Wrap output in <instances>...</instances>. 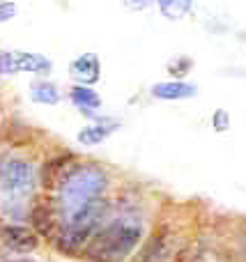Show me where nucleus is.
<instances>
[{
    "instance_id": "15",
    "label": "nucleus",
    "mask_w": 246,
    "mask_h": 262,
    "mask_svg": "<svg viewBox=\"0 0 246 262\" xmlns=\"http://www.w3.org/2000/svg\"><path fill=\"white\" fill-rule=\"evenodd\" d=\"M156 3H159L161 16L170 21H180L193 9V0H156Z\"/></svg>"
},
{
    "instance_id": "1",
    "label": "nucleus",
    "mask_w": 246,
    "mask_h": 262,
    "mask_svg": "<svg viewBox=\"0 0 246 262\" xmlns=\"http://www.w3.org/2000/svg\"><path fill=\"white\" fill-rule=\"evenodd\" d=\"M143 237V228L133 221H113L99 226L87 239L85 253L92 262H124Z\"/></svg>"
},
{
    "instance_id": "17",
    "label": "nucleus",
    "mask_w": 246,
    "mask_h": 262,
    "mask_svg": "<svg viewBox=\"0 0 246 262\" xmlns=\"http://www.w3.org/2000/svg\"><path fill=\"white\" fill-rule=\"evenodd\" d=\"M212 127H214V131H228L230 129V115H228V111L216 108L214 115H212Z\"/></svg>"
},
{
    "instance_id": "19",
    "label": "nucleus",
    "mask_w": 246,
    "mask_h": 262,
    "mask_svg": "<svg viewBox=\"0 0 246 262\" xmlns=\"http://www.w3.org/2000/svg\"><path fill=\"white\" fill-rule=\"evenodd\" d=\"M122 3H124V7L131 9V12H143V9H147L154 0H122Z\"/></svg>"
},
{
    "instance_id": "16",
    "label": "nucleus",
    "mask_w": 246,
    "mask_h": 262,
    "mask_svg": "<svg viewBox=\"0 0 246 262\" xmlns=\"http://www.w3.org/2000/svg\"><path fill=\"white\" fill-rule=\"evenodd\" d=\"M16 74V58L14 51H0V76Z\"/></svg>"
},
{
    "instance_id": "11",
    "label": "nucleus",
    "mask_w": 246,
    "mask_h": 262,
    "mask_svg": "<svg viewBox=\"0 0 246 262\" xmlns=\"http://www.w3.org/2000/svg\"><path fill=\"white\" fill-rule=\"evenodd\" d=\"M177 262H228V258L210 246H189L177 255Z\"/></svg>"
},
{
    "instance_id": "13",
    "label": "nucleus",
    "mask_w": 246,
    "mask_h": 262,
    "mask_svg": "<svg viewBox=\"0 0 246 262\" xmlns=\"http://www.w3.org/2000/svg\"><path fill=\"white\" fill-rule=\"evenodd\" d=\"M72 101L83 111V113H90V111H97L101 106V97L97 95L92 88L87 85H76L72 90Z\"/></svg>"
},
{
    "instance_id": "8",
    "label": "nucleus",
    "mask_w": 246,
    "mask_h": 262,
    "mask_svg": "<svg viewBox=\"0 0 246 262\" xmlns=\"http://www.w3.org/2000/svg\"><path fill=\"white\" fill-rule=\"evenodd\" d=\"M72 163V154H64V157H55L53 161H49L44 168H41V184L46 186V189H53L55 184H58L60 180H64L67 177V166Z\"/></svg>"
},
{
    "instance_id": "9",
    "label": "nucleus",
    "mask_w": 246,
    "mask_h": 262,
    "mask_svg": "<svg viewBox=\"0 0 246 262\" xmlns=\"http://www.w3.org/2000/svg\"><path fill=\"white\" fill-rule=\"evenodd\" d=\"M115 129H118V124L115 122L110 124L108 120L101 118L99 122L87 124V127H83L78 131V143L81 145H99V143H104V138H108V134Z\"/></svg>"
},
{
    "instance_id": "7",
    "label": "nucleus",
    "mask_w": 246,
    "mask_h": 262,
    "mask_svg": "<svg viewBox=\"0 0 246 262\" xmlns=\"http://www.w3.org/2000/svg\"><path fill=\"white\" fill-rule=\"evenodd\" d=\"M32 223H35V228H37L39 235L53 237L55 239V235H58V230H60V223H62V216H60L51 205L41 203L32 209Z\"/></svg>"
},
{
    "instance_id": "6",
    "label": "nucleus",
    "mask_w": 246,
    "mask_h": 262,
    "mask_svg": "<svg viewBox=\"0 0 246 262\" xmlns=\"http://www.w3.org/2000/svg\"><path fill=\"white\" fill-rule=\"evenodd\" d=\"M152 97L161 101H177V99H189V97L198 95V88L193 83H184V81H164L152 85Z\"/></svg>"
},
{
    "instance_id": "18",
    "label": "nucleus",
    "mask_w": 246,
    "mask_h": 262,
    "mask_svg": "<svg viewBox=\"0 0 246 262\" xmlns=\"http://www.w3.org/2000/svg\"><path fill=\"white\" fill-rule=\"evenodd\" d=\"M16 16V5L9 0H0V23H7Z\"/></svg>"
},
{
    "instance_id": "14",
    "label": "nucleus",
    "mask_w": 246,
    "mask_h": 262,
    "mask_svg": "<svg viewBox=\"0 0 246 262\" xmlns=\"http://www.w3.org/2000/svg\"><path fill=\"white\" fill-rule=\"evenodd\" d=\"M30 97L37 104H46V106H55L60 101V92L53 83L49 81H35L30 85Z\"/></svg>"
},
{
    "instance_id": "3",
    "label": "nucleus",
    "mask_w": 246,
    "mask_h": 262,
    "mask_svg": "<svg viewBox=\"0 0 246 262\" xmlns=\"http://www.w3.org/2000/svg\"><path fill=\"white\" fill-rule=\"evenodd\" d=\"M37 184V170L26 159H5L0 161V207L14 214L32 193Z\"/></svg>"
},
{
    "instance_id": "4",
    "label": "nucleus",
    "mask_w": 246,
    "mask_h": 262,
    "mask_svg": "<svg viewBox=\"0 0 246 262\" xmlns=\"http://www.w3.org/2000/svg\"><path fill=\"white\" fill-rule=\"evenodd\" d=\"M69 76L81 85H92L101 76V62L97 53H83L69 64Z\"/></svg>"
},
{
    "instance_id": "12",
    "label": "nucleus",
    "mask_w": 246,
    "mask_h": 262,
    "mask_svg": "<svg viewBox=\"0 0 246 262\" xmlns=\"http://www.w3.org/2000/svg\"><path fill=\"white\" fill-rule=\"evenodd\" d=\"M168 244H166V239L161 235H154L147 239L145 249L141 251V255L136 258V262H166L168 258Z\"/></svg>"
},
{
    "instance_id": "10",
    "label": "nucleus",
    "mask_w": 246,
    "mask_h": 262,
    "mask_svg": "<svg viewBox=\"0 0 246 262\" xmlns=\"http://www.w3.org/2000/svg\"><path fill=\"white\" fill-rule=\"evenodd\" d=\"M16 58V72H32V74H46L51 69V60L37 53H26V51H14Z\"/></svg>"
},
{
    "instance_id": "2",
    "label": "nucleus",
    "mask_w": 246,
    "mask_h": 262,
    "mask_svg": "<svg viewBox=\"0 0 246 262\" xmlns=\"http://www.w3.org/2000/svg\"><path fill=\"white\" fill-rule=\"evenodd\" d=\"M106 186H108V177L99 168H76L69 170L67 177L60 184V216L69 219L74 214H78L81 209H85L87 205H92L95 200H99L104 195Z\"/></svg>"
},
{
    "instance_id": "20",
    "label": "nucleus",
    "mask_w": 246,
    "mask_h": 262,
    "mask_svg": "<svg viewBox=\"0 0 246 262\" xmlns=\"http://www.w3.org/2000/svg\"><path fill=\"white\" fill-rule=\"evenodd\" d=\"M18 262H32V260H18Z\"/></svg>"
},
{
    "instance_id": "5",
    "label": "nucleus",
    "mask_w": 246,
    "mask_h": 262,
    "mask_svg": "<svg viewBox=\"0 0 246 262\" xmlns=\"http://www.w3.org/2000/svg\"><path fill=\"white\" fill-rule=\"evenodd\" d=\"M3 242L14 253H30L37 249L39 237L26 226H5L3 228Z\"/></svg>"
}]
</instances>
